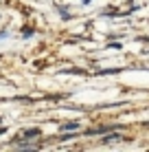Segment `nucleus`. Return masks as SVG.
I'll return each instance as SVG.
<instances>
[{
    "mask_svg": "<svg viewBox=\"0 0 149 152\" xmlns=\"http://www.w3.org/2000/svg\"><path fill=\"white\" fill-rule=\"evenodd\" d=\"M15 148H20V150H35L37 145H33V143H27V141H24V143H18Z\"/></svg>",
    "mask_w": 149,
    "mask_h": 152,
    "instance_id": "f03ea898",
    "label": "nucleus"
},
{
    "mask_svg": "<svg viewBox=\"0 0 149 152\" xmlns=\"http://www.w3.org/2000/svg\"><path fill=\"white\" fill-rule=\"evenodd\" d=\"M77 128H79V124H77V121H70V124H64V126H61V130H70V132L77 130Z\"/></svg>",
    "mask_w": 149,
    "mask_h": 152,
    "instance_id": "f257e3e1",
    "label": "nucleus"
}]
</instances>
